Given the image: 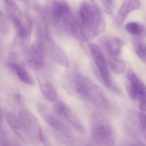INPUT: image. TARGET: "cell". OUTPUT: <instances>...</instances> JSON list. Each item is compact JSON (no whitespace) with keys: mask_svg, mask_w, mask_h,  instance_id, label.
Listing matches in <instances>:
<instances>
[{"mask_svg":"<svg viewBox=\"0 0 146 146\" xmlns=\"http://www.w3.org/2000/svg\"><path fill=\"white\" fill-rule=\"evenodd\" d=\"M36 108L38 113L41 115L46 123L58 134L71 141H78V137L74 133V130L66 123H64L61 119H60L58 116L56 117L51 114L44 104L38 103Z\"/></svg>","mask_w":146,"mask_h":146,"instance_id":"ba28073f","label":"cell"},{"mask_svg":"<svg viewBox=\"0 0 146 146\" xmlns=\"http://www.w3.org/2000/svg\"><path fill=\"white\" fill-rule=\"evenodd\" d=\"M125 85L128 96L138 102L141 110L146 112V84L131 69L126 72Z\"/></svg>","mask_w":146,"mask_h":146,"instance_id":"52a82bcc","label":"cell"},{"mask_svg":"<svg viewBox=\"0 0 146 146\" xmlns=\"http://www.w3.org/2000/svg\"><path fill=\"white\" fill-rule=\"evenodd\" d=\"M44 16L46 21L59 33L74 37L80 42L85 41L79 19L74 15L70 5L66 1H47L44 8Z\"/></svg>","mask_w":146,"mask_h":146,"instance_id":"6da1fadb","label":"cell"},{"mask_svg":"<svg viewBox=\"0 0 146 146\" xmlns=\"http://www.w3.org/2000/svg\"><path fill=\"white\" fill-rule=\"evenodd\" d=\"M46 53L45 45L40 39H37L29 47L26 52V60L29 67L38 70L42 68L45 63Z\"/></svg>","mask_w":146,"mask_h":146,"instance_id":"7c38bea8","label":"cell"},{"mask_svg":"<svg viewBox=\"0 0 146 146\" xmlns=\"http://www.w3.org/2000/svg\"><path fill=\"white\" fill-rule=\"evenodd\" d=\"M128 146H146L144 143H143L141 141H134L132 143H130L128 145Z\"/></svg>","mask_w":146,"mask_h":146,"instance_id":"484cf974","label":"cell"},{"mask_svg":"<svg viewBox=\"0 0 146 146\" xmlns=\"http://www.w3.org/2000/svg\"><path fill=\"white\" fill-rule=\"evenodd\" d=\"M141 6L139 0H123L121 7L115 16V23L118 25L122 24L128 16L134 11L139 9Z\"/></svg>","mask_w":146,"mask_h":146,"instance_id":"4fadbf2b","label":"cell"},{"mask_svg":"<svg viewBox=\"0 0 146 146\" xmlns=\"http://www.w3.org/2000/svg\"><path fill=\"white\" fill-rule=\"evenodd\" d=\"M106 49L111 56L118 57L121 54L124 42L118 37H108L104 40Z\"/></svg>","mask_w":146,"mask_h":146,"instance_id":"2e32d148","label":"cell"},{"mask_svg":"<svg viewBox=\"0 0 146 146\" xmlns=\"http://www.w3.org/2000/svg\"><path fill=\"white\" fill-rule=\"evenodd\" d=\"M3 1L6 4V11L8 12L14 13L17 15H23L21 11L14 0H3Z\"/></svg>","mask_w":146,"mask_h":146,"instance_id":"7402d4cb","label":"cell"},{"mask_svg":"<svg viewBox=\"0 0 146 146\" xmlns=\"http://www.w3.org/2000/svg\"><path fill=\"white\" fill-rule=\"evenodd\" d=\"M78 19L85 41L95 38L106 29V20L95 0H83L78 10Z\"/></svg>","mask_w":146,"mask_h":146,"instance_id":"3957f363","label":"cell"},{"mask_svg":"<svg viewBox=\"0 0 146 146\" xmlns=\"http://www.w3.org/2000/svg\"><path fill=\"white\" fill-rule=\"evenodd\" d=\"M7 13L15 29L19 42L21 45H26L29 40L32 29V21L31 18L27 16L24 19L23 15L19 16L8 11Z\"/></svg>","mask_w":146,"mask_h":146,"instance_id":"8fae6325","label":"cell"},{"mask_svg":"<svg viewBox=\"0 0 146 146\" xmlns=\"http://www.w3.org/2000/svg\"><path fill=\"white\" fill-rule=\"evenodd\" d=\"M100 1L104 5L107 12L109 14H111L113 12L114 7V0H100Z\"/></svg>","mask_w":146,"mask_h":146,"instance_id":"d4e9b609","label":"cell"},{"mask_svg":"<svg viewBox=\"0 0 146 146\" xmlns=\"http://www.w3.org/2000/svg\"><path fill=\"white\" fill-rule=\"evenodd\" d=\"M91 137L96 146H115V135L111 123L101 114H94L92 119Z\"/></svg>","mask_w":146,"mask_h":146,"instance_id":"277c9868","label":"cell"},{"mask_svg":"<svg viewBox=\"0 0 146 146\" xmlns=\"http://www.w3.org/2000/svg\"><path fill=\"white\" fill-rule=\"evenodd\" d=\"M37 34L38 37V39H40L44 42L46 52L49 54L53 60L62 67L68 68L70 67V62L68 57L64 50L50 37L44 23H38Z\"/></svg>","mask_w":146,"mask_h":146,"instance_id":"8992f818","label":"cell"},{"mask_svg":"<svg viewBox=\"0 0 146 146\" xmlns=\"http://www.w3.org/2000/svg\"><path fill=\"white\" fill-rule=\"evenodd\" d=\"M9 68L18 77V78L21 80L22 82L28 84V85H32L34 83V78L32 76L29 74L28 71L24 67L18 62L15 61L14 59H10L7 63Z\"/></svg>","mask_w":146,"mask_h":146,"instance_id":"9a60e30c","label":"cell"},{"mask_svg":"<svg viewBox=\"0 0 146 146\" xmlns=\"http://www.w3.org/2000/svg\"><path fill=\"white\" fill-rule=\"evenodd\" d=\"M134 50L141 61L146 62V45L142 40L137 37L133 40Z\"/></svg>","mask_w":146,"mask_h":146,"instance_id":"ffe728a7","label":"cell"},{"mask_svg":"<svg viewBox=\"0 0 146 146\" xmlns=\"http://www.w3.org/2000/svg\"><path fill=\"white\" fill-rule=\"evenodd\" d=\"M139 117V123L141 130L143 135L144 137L146 139V113L145 112H141L138 115Z\"/></svg>","mask_w":146,"mask_h":146,"instance_id":"603a6c76","label":"cell"},{"mask_svg":"<svg viewBox=\"0 0 146 146\" xmlns=\"http://www.w3.org/2000/svg\"><path fill=\"white\" fill-rule=\"evenodd\" d=\"M54 110L56 115L66 123L76 133L84 135L86 129L81 120L69 105L64 101L57 100L54 105Z\"/></svg>","mask_w":146,"mask_h":146,"instance_id":"9c48e42d","label":"cell"},{"mask_svg":"<svg viewBox=\"0 0 146 146\" xmlns=\"http://www.w3.org/2000/svg\"><path fill=\"white\" fill-rule=\"evenodd\" d=\"M0 146H11L9 140L2 127H1L0 130Z\"/></svg>","mask_w":146,"mask_h":146,"instance_id":"cb8c5ba5","label":"cell"},{"mask_svg":"<svg viewBox=\"0 0 146 146\" xmlns=\"http://www.w3.org/2000/svg\"><path fill=\"white\" fill-rule=\"evenodd\" d=\"M67 90L79 98L104 111H111L113 105L103 90L91 79L83 73H71L66 80Z\"/></svg>","mask_w":146,"mask_h":146,"instance_id":"7a4b0ae2","label":"cell"},{"mask_svg":"<svg viewBox=\"0 0 146 146\" xmlns=\"http://www.w3.org/2000/svg\"><path fill=\"white\" fill-rule=\"evenodd\" d=\"M43 144H44V146H51L50 145V143H48V141L47 140V139L46 138V137L44 138V142H43Z\"/></svg>","mask_w":146,"mask_h":146,"instance_id":"4316f807","label":"cell"},{"mask_svg":"<svg viewBox=\"0 0 146 146\" xmlns=\"http://www.w3.org/2000/svg\"><path fill=\"white\" fill-rule=\"evenodd\" d=\"M125 29L128 33L138 37L145 35L146 34V27L137 21H131L127 23L125 25Z\"/></svg>","mask_w":146,"mask_h":146,"instance_id":"d6986e66","label":"cell"},{"mask_svg":"<svg viewBox=\"0 0 146 146\" xmlns=\"http://www.w3.org/2000/svg\"><path fill=\"white\" fill-rule=\"evenodd\" d=\"M88 50L96 67L98 69L99 75L104 85L111 88L113 87V84L108 67L109 65L101 48L95 43H91L88 45Z\"/></svg>","mask_w":146,"mask_h":146,"instance_id":"30bf717a","label":"cell"},{"mask_svg":"<svg viewBox=\"0 0 146 146\" xmlns=\"http://www.w3.org/2000/svg\"><path fill=\"white\" fill-rule=\"evenodd\" d=\"M37 81L44 97L49 102L58 100V93L52 83L42 74L37 75Z\"/></svg>","mask_w":146,"mask_h":146,"instance_id":"5bb4252c","label":"cell"},{"mask_svg":"<svg viewBox=\"0 0 146 146\" xmlns=\"http://www.w3.org/2000/svg\"><path fill=\"white\" fill-rule=\"evenodd\" d=\"M5 119L10 128L21 140H23L24 133H23L22 126H21V123L19 116L17 117L14 113H7V114H5Z\"/></svg>","mask_w":146,"mask_h":146,"instance_id":"e0dca14e","label":"cell"},{"mask_svg":"<svg viewBox=\"0 0 146 146\" xmlns=\"http://www.w3.org/2000/svg\"><path fill=\"white\" fill-rule=\"evenodd\" d=\"M19 117L22 126L24 142L31 144L43 143L45 136L36 116L27 109L21 110Z\"/></svg>","mask_w":146,"mask_h":146,"instance_id":"5b68a950","label":"cell"},{"mask_svg":"<svg viewBox=\"0 0 146 146\" xmlns=\"http://www.w3.org/2000/svg\"><path fill=\"white\" fill-rule=\"evenodd\" d=\"M10 17H9L7 13H4L1 11V19H0V27H1V31L3 34H6L10 30Z\"/></svg>","mask_w":146,"mask_h":146,"instance_id":"44dd1931","label":"cell"},{"mask_svg":"<svg viewBox=\"0 0 146 146\" xmlns=\"http://www.w3.org/2000/svg\"><path fill=\"white\" fill-rule=\"evenodd\" d=\"M19 1H26V0H19Z\"/></svg>","mask_w":146,"mask_h":146,"instance_id":"83f0119b","label":"cell"},{"mask_svg":"<svg viewBox=\"0 0 146 146\" xmlns=\"http://www.w3.org/2000/svg\"><path fill=\"white\" fill-rule=\"evenodd\" d=\"M108 65L113 72L116 74H122L126 70V63L123 59L118 57L111 56L108 59Z\"/></svg>","mask_w":146,"mask_h":146,"instance_id":"ac0fdd59","label":"cell"}]
</instances>
